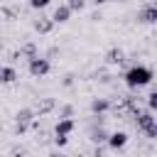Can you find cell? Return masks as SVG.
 Instances as JSON below:
<instances>
[{"label": "cell", "mask_w": 157, "mask_h": 157, "mask_svg": "<svg viewBox=\"0 0 157 157\" xmlns=\"http://www.w3.org/2000/svg\"><path fill=\"white\" fill-rule=\"evenodd\" d=\"M0 52H2V47H0Z\"/></svg>", "instance_id": "cell-27"}, {"label": "cell", "mask_w": 157, "mask_h": 157, "mask_svg": "<svg viewBox=\"0 0 157 157\" xmlns=\"http://www.w3.org/2000/svg\"><path fill=\"white\" fill-rule=\"evenodd\" d=\"M91 2H96V5H103V2H110V0H91Z\"/></svg>", "instance_id": "cell-24"}, {"label": "cell", "mask_w": 157, "mask_h": 157, "mask_svg": "<svg viewBox=\"0 0 157 157\" xmlns=\"http://www.w3.org/2000/svg\"><path fill=\"white\" fill-rule=\"evenodd\" d=\"M61 83H64V86H71V83H74V74H66V76H64V81H61Z\"/></svg>", "instance_id": "cell-22"}, {"label": "cell", "mask_w": 157, "mask_h": 157, "mask_svg": "<svg viewBox=\"0 0 157 157\" xmlns=\"http://www.w3.org/2000/svg\"><path fill=\"white\" fill-rule=\"evenodd\" d=\"M34 115H37V110L34 108H20L17 113H15V123H34Z\"/></svg>", "instance_id": "cell-11"}, {"label": "cell", "mask_w": 157, "mask_h": 157, "mask_svg": "<svg viewBox=\"0 0 157 157\" xmlns=\"http://www.w3.org/2000/svg\"><path fill=\"white\" fill-rule=\"evenodd\" d=\"M66 5H69L74 12H81V10L86 7V0H66Z\"/></svg>", "instance_id": "cell-16"}, {"label": "cell", "mask_w": 157, "mask_h": 157, "mask_svg": "<svg viewBox=\"0 0 157 157\" xmlns=\"http://www.w3.org/2000/svg\"><path fill=\"white\" fill-rule=\"evenodd\" d=\"M147 108H150V110H152V113H155V110H157V91H152V93H150V96H147Z\"/></svg>", "instance_id": "cell-18"}, {"label": "cell", "mask_w": 157, "mask_h": 157, "mask_svg": "<svg viewBox=\"0 0 157 157\" xmlns=\"http://www.w3.org/2000/svg\"><path fill=\"white\" fill-rule=\"evenodd\" d=\"M27 69H29V74L32 76H37V78H42V76H47L49 71H52V61L47 59V56H32V59H27Z\"/></svg>", "instance_id": "cell-2"}, {"label": "cell", "mask_w": 157, "mask_h": 157, "mask_svg": "<svg viewBox=\"0 0 157 157\" xmlns=\"http://www.w3.org/2000/svg\"><path fill=\"white\" fill-rule=\"evenodd\" d=\"M76 128L74 118H59V123L54 125V135H71Z\"/></svg>", "instance_id": "cell-7"}, {"label": "cell", "mask_w": 157, "mask_h": 157, "mask_svg": "<svg viewBox=\"0 0 157 157\" xmlns=\"http://www.w3.org/2000/svg\"><path fill=\"white\" fill-rule=\"evenodd\" d=\"M2 15H5V17H10V20H12V17H15V12H12V10H10V7H2Z\"/></svg>", "instance_id": "cell-23"}, {"label": "cell", "mask_w": 157, "mask_h": 157, "mask_svg": "<svg viewBox=\"0 0 157 157\" xmlns=\"http://www.w3.org/2000/svg\"><path fill=\"white\" fill-rule=\"evenodd\" d=\"M155 5H157V0H155Z\"/></svg>", "instance_id": "cell-26"}, {"label": "cell", "mask_w": 157, "mask_h": 157, "mask_svg": "<svg viewBox=\"0 0 157 157\" xmlns=\"http://www.w3.org/2000/svg\"><path fill=\"white\" fill-rule=\"evenodd\" d=\"M59 118H74V105H61Z\"/></svg>", "instance_id": "cell-19"}, {"label": "cell", "mask_w": 157, "mask_h": 157, "mask_svg": "<svg viewBox=\"0 0 157 157\" xmlns=\"http://www.w3.org/2000/svg\"><path fill=\"white\" fill-rule=\"evenodd\" d=\"M105 61H108L110 66L123 64V61H125V52H123V49H118V47H113V49H108V52H105Z\"/></svg>", "instance_id": "cell-9"}, {"label": "cell", "mask_w": 157, "mask_h": 157, "mask_svg": "<svg viewBox=\"0 0 157 157\" xmlns=\"http://www.w3.org/2000/svg\"><path fill=\"white\" fill-rule=\"evenodd\" d=\"M113 2H123V0H113Z\"/></svg>", "instance_id": "cell-25"}, {"label": "cell", "mask_w": 157, "mask_h": 157, "mask_svg": "<svg viewBox=\"0 0 157 157\" xmlns=\"http://www.w3.org/2000/svg\"><path fill=\"white\" fill-rule=\"evenodd\" d=\"M105 145H108L110 150H123V147L128 145V132H123V130L110 132V135H108V140H105Z\"/></svg>", "instance_id": "cell-5"}, {"label": "cell", "mask_w": 157, "mask_h": 157, "mask_svg": "<svg viewBox=\"0 0 157 157\" xmlns=\"http://www.w3.org/2000/svg\"><path fill=\"white\" fill-rule=\"evenodd\" d=\"M105 110H110V101L108 98H93L91 101V113L93 115H103Z\"/></svg>", "instance_id": "cell-10"}, {"label": "cell", "mask_w": 157, "mask_h": 157, "mask_svg": "<svg viewBox=\"0 0 157 157\" xmlns=\"http://www.w3.org/2000/svg\"><path fill=\"white\" fill-rule=\"evenodd\" d=\"M29 128H32L29 123H15V135H25Z\"/></svg>", "instance_id": "cell-20"}, {"label": "cell", "mask_w": 157, "mask_h": 157, "mask_svg": "<svg viewBox=\"0 0 157 157\" xmlns=\"http://www.w3.org/2000/svg\"><path fill=\"white\" fill-rule=\"evenodd\" d=\"M71 12H74V10H71V7H69V5L64 2V5H59V7L54 10V15H52V20H54L56 25H64V22H69V17H71Z\"/></svg>", "instance_id": "cell-8"}, {"label": "cell", "mask_w": 157, "mask_h": 157, "mask_svg": "<svg viewBox=\"0 0 157 157\" xmlns=\"http://www.w3.org/2000/svg\"><path fill=\"white\" fill-rule=\"evenodd\" d=\"M27 2H29V7H32V10H44L52 0H27Z\"/></svg>", "instance_id": "cell-17"}, {"label": "cell", "mask_w": 157, "mask_h": 157, "mask_svg": "<svg viewBox=\"0 0 157 157\" xmlns=\"http://www.w3.org/2000/svg\"><path fill=\"white\" fill-rule=\"evenodd\" d=\"M142 135H145L147 140H157V118H155V120H152V123L142 130Z\"/></svg>", "instance_id": "cell-14"}, {"label": "cell", "mask_w": 157, "mask_h": 157, "mask_svg": "<svg viewBox=\"0 0 157 157\" xmlns=\"http://www.w3.org/2000/svg\"><path fill=\"white\" fill-rule=\"evenodd\" d=\"M54 140H56V145H59V147H64V145L69 142V135H56Z\"/></svg>", "instance_id": "cell-21"}, {"label": "cell", "mask_w": 157, "mask_h": 157, "mask_svg": "<svg viewBox=\"0 0 157 157\" xmlns=\"http://www.w3.org/2000/svg\"><path fill=\"white\" fill-rule=\"evenodd\" d=\"M152 69H147V66H142V64H135V66H130L128 71H125V83L130 86V88H142V86H147L150 81H152Z\"/></svg>", "instance_id": "cell-1"}, {"label": "cell", "mask_w": 157, "mask_h": 157, "mask_svg": "<svg viewBox=\"0 0 157 157\" xmlns=\"http://www.w3.org/2000/svg\"><path fill=\"white\" fill-rule=\"evenodd\" d=\"M137 22L140 25H157V5L155 2H147L137 10Z\"/></svg>", "instance_id": "cell-3"}, {"label": "cell", "mask_w": 157, "mask_h": 157, "mask_svg": "<svg viewBox=\"0 0 157 157\" xmlns=\"http://www.w3.org/2000/svg\"><path fill=\"white\" fill-rule=\"evenodd\" d=\"M54 108H56L54 98H42V101L37 103V115H47V113H52Z\"/></svg>", "instance_id": "cell-13"}, {"label": "cell", "mask_w": 157, "mask_h": 157, "mask_svg": "<svg viewBox=\"0 0 157 157\" xmlns=\"http://www.w3.org/2000/svg\"><path fill=\"white\" fill-rule=\"evenodd\" d=\"M132 115H135V125H137V130H140V132H142V130L155 120V115H152V110H150V108H147V110L135 108V113H132Z\"/></svg>", "instance_id": "cell-4"}, {"label": "cell", "mask_w": 157, "mask_h": 157, "mask_svg": "<svg viewBox=\"0 0 157 157\" xmlns=\"http://www.w3.org/2000/svg\"><path fill=\"white\" fill-rule=\"evenodd\" d=\"M20 54H25L27 59H32V56H37V47H34L32 42H27V44H25V47L20 49Z\"/></svg>", "instance_id": "cell-15"}, {"label": "cell", "mask_w": 157, "mask_h": 157, "mask_svg": "<svg viewBox=\"0 0 157 157\" xmlns=\"http://www.w3.org/2000/svg\"><path fill=\"white\" fill-rule=\"evenodd\" d=\"M15 81H17L15 66H0V83H15Z\"/></svg>", "instance_id": "cell-12"}, {"label": "cell", "mask_w": 157, "mask_h": 157, "mask_svg": "<svg viewBox=\"0 0 157 157\" xmlns=\"http://www.w3.org/2000/svg\"><path fill=\"white\" fill-rule=\"evenodd\" d=\"M54 25H56V22H54L52 17H37V20L32 22V29H34L37 34H49V32L54 29Z\"/></svg>", "instance_id": "cell-6"}]
</instances>
